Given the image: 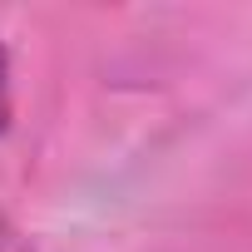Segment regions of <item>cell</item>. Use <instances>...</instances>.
<instances>
[{"label":"cell","mask_w":252,"mask_h":252,"mask_svg":"<svg viewBox=\"0 0 252 252\" xmlns=\"http://www.w3.org/2000/svg\"><path fill=\"white\" fill-rule=\"evenodd\" d=\"M10 55H5V45H0V134L10 129Z\"/></svg>","instance_id":"6da1fadb"}]
</instances>
